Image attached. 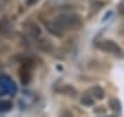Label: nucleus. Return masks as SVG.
Returning <instances> with one entry per match:
<instances>
[{"label": "nucleus", "mask_w": 124, "mask_h": 117, "mask_svg": "<svg viewBox=\"0 0 124 117\" xmlns=\"http://www.w3.org/2000/svg\"><path fill=\"white\" fill-rule=\"evenodd\" d=\"M19 77L23 84H28L31 81V68H28V65H22V68L19 69Z\"/></svg>", "instance_id": "423d86ee"}, {"label": "nucleus", "mask_w": 124, "mask_h": 117, "mask_svg": "<svg viewBox=\"0 0 124 117\" xmlns=\"http://www.w3.org/2000/svg\"><path fill=\"white\" fill-rule=\"evenodd\" d=\"M55 21H57V23L63 29V30L77 28V26H80V23H81V19H80V17L77 14H62V15H59Z\"/></svg>", "instance_id": "f257e3e1"}, {"label": "nucleus", "mask_w": 124, "mask_h": 117, "mask_svg": "<svg viewBox=\"0 0 124 117\" xmlns=\"http://www.w3.org/2000/svg\"><path fill=\"white\" fill-rule=\"evenodd\" d=\"M25 26L28 28V32H29L31 35H33V36H39L40 35V29L36 26L35 23H28V25H25Z\"/></svg>", "instance_id": "1a4fd4ad"}, {"label": "nucleus", "mask_w": 124, "mask_h": 117, "mask_svg": "<svg viewBox=\"0 0 124 117\" xmlns=\"http://www.w3.org/2000/svg\"><path fill=\"white\" fill-rule=\"evenodd\" d=\"M46 28L48 29L50 33H53L54 36H57V37H61L63 35V29L58 25L55 19L54 21H50V22H46Z\"/></svg>", "instance_id": "39448f33"}, {"label": "nucleus", "mask_w": 124, "mask_h": 117, "mask_svg": "<svg viewBox=\"0 0 124 117\" xmlns=\"http://www.w3.org/2000/svg\"><path fill=\"white\" fill-rule=\"evenodd\" d=\"M110 106H112L113 110H116V112H120V110H121V105H120L119 99H116V98L110 99Z\"/></svg>", "instance_id": "9b49d317"}, {"label": "nucleus", "mask_w": 124, "mask_h": 117, "mask_svg": "<svg viewBox=\"0 0 124 117\" xmlns=\"http://www.w3.org/2000/svg\"><path fill=\"white\" fill-rule=\"evenodd\" d=\"M11 108H13V103L10 101H0V113L8 112L11 110Z\"/></svg>", "instance_id": "6e6552de"}, {"label": "nucleus", "mask_w": 124, "mask_h": 117, "mask_svg": "<svg viewBox=\"0 0 124 117\" xmlns=\"http://www.w3.org/2000/svg\"><path fill=\"white\" fill-rule=\"evenodd\" d=\"M81 103L85 105V106H93L94 105V98L90 96V95H83V96H81Z\"/></svg>", "instance_id": "9d476101"}, {"label": "nucleus", "mask_w": 124, "mask_h": 117, "mask_svg": "<svg viewBox=\"0 0 124 117\" xmlns=\"http://www.w3.org/2000/svg\"><path fill=\"white\" fill-rule=\"evenodd\" d=\"M98 47H99L102 51H105V52H110V54L119 55V57L123 55V50L120 48L119 45L116 44L115 41H112V40H103V41H101V43L98 44Z\"/></svg>", "instance_id": "7ed1b4c3"}, {"label": "nucleus", "mask_w": 124, "mask_h": 117, "mask_svg": "<svg viewBox=\"0 0 124 117\" xmlns=\"http://www.w3.org/2000/svg\"><path fill=\"white\" fill-rule=\"evenodd\" d=\"M36 1H37V0H26V4L28 6H32V4H35Z\"/></svg>", "instance_id": "f8f14e48"}, {"label": "nucleus", "mask_w": 124, "mask_h": 117, "mask_svg": "<svg viewBox=\"0 0 124 117\" xmlns=\"http://www.w3.org/2000/svg\"><path fill=\"white\" fill-rule=\"evenodd\" d=\"M90 94L93 95V98L95 96V99H102L103 96H105V92H103V90H102L99 86L93 87V88L90 90Z\"/></svg>", "instance_id": "0eeeda50"}, {"label": "nucleus", "mask_w": 124, "mask_h": 117, "mask_svg": "<svg viewBox=\"0 0 124 117\" xmlns=\"http://www.w3.org/2000/svg\"><path fill=\"white\" fill-rule=\"evenodd\" d=\"M0 90L6 94L13 95L17 92V86H15V83L13 81L11 77L3 74V76H0Z\"/></svg>", "instance_id": "f03ea898"}, {"label": "nucleus", "mask_w": 124, "mask_h": 117, "mask_svg": "<svg viewBox=\"0 0 124 117\" xmlns=\"http://www.w3.org/2000/svg\"><path fill=\"white\" fill-rule=\"evenodd\" d=\"M13 30H14V28L8 19H6V18L0 19V35L1 36H7V37L11 36Z\"/></svg>", "instance_id": "20e7f679"}]
</instances>
